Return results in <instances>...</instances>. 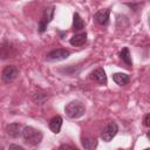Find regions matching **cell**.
I'll use <instances>...</instances> for the list:
<instances>
[{"mask_svg": "<svg viewBox=\"0 0 150 150\" xmlns=\"http://www.w3.org/2000/svg\"><path fill=\"white\" fill-rule=\"evenodd\" d=\"M21 136L23 137V139H25L26 143H28L29 145H33V146L39 145L41 143L42 138H43V134H42L41 130L35 129V128L29 127V125L22 128Z\"/></svg>", "mask_w": 150, "mask_h": 150, "instance_id": "cell-1", "label": "cell"}, {"mask_svg": "<svg viewBox=\"0 0 150 150\" xmlns=\"http://www.w3.org/2000/svg\"><path fill=\"white\" fill-rule=\"evenodd\" d=\"M64 112L69 118L76 120L86 114V105L80 101H71L64 107Z\"/></svg>", "mask_w": 150, "mask_h": 150, "instance_id": "cell-2", "label": "cell"}, {"mask_svg": "<svg viewBox=\"0 0 150 150\" xmlns=\"http://www.w3.org/2000/svg\"><path fill=\"white\" fill-rule=\"evenodd\" d=\"M117 132H118V125H117L116 122L111 121V122H109V123L103 128V130L101 131L100 137H101V139H103L104 142H110V141L116 136Z\"/></svg>", "mask_w": 150, "mask_h": 150, "instance_id": "cell-3", "label": "cell"}, {"mask_svg": "<svg viewBox=\"0 0 150 150\" xmlns=\"http://www.w3.org/2000/svg\"><path fill=\"white\" fill-rule=\"evenodd\" d=\"M54 12H55V7H54V6L47 7V8L45 9V13H43L42 18H41L40 21H39V32H40V33L46 32L47 26L49 25V22H50V21L53 20V18H54Z\"/></svg>", "mask_w": 150, "mask_h": 150, "instance_id": "cell-4", "label": "cell"}, {"mask_svg": "<svg viewBox=\"0 0 150 150\" xmlns=\"http://www.w3.org/2000/svg\"><path fill=\"white\" fill-rule=\"evenodd\" d=\"M70 55V52L63 48H59V49H54L52 52H49L46 56V61L48 62H57V61H62L68 59Z\"/></svg>", "mask_w": 150, "mask_h": 150, "instance_id": "cell-5", "label": "cell"}, {"mask_svg": "<svg viewBox=\"0 0 150 150\" xmlns=\"http://www.w3.org/2000/svg\"><path fill=\"white\" fill-rule=\"evenodd\" d=\"M18 75H19V69L15 66L13 64L6 66L1 71V80L5 83H11L18 77Z\"/></svg>", "mask_w": 150, "mask_h": 150, "instance_id": "cell-6", "label": "cell"}, {"mask_svg": "<svg viewBox=\"0 0 150 150\" xmlns=\"http://www.w3.org/2000/svg\"><path fill=\"white\" fill-rule=\"evenodd\" d=\"M15 55V48L12 43L8 41H4L0 45V60H7L11 57H14Z\"/></svg>", "mask_w": 150, "mask_h": 150, "instance_id": "cell-7", "label": "cell"}, {"mask_svg": "<svg viewBox=\"0 0 150 150\" xmlns=\"http://www.w3.org/2000/svg\"><path fill=\"white\" fill-rule=\"evenodd\" d=\"M109 15H110V8H104L97 11L94 15V19L98 25L107 26L109 23Z\"/></svg>", "mask_w": 150, "mask_h": 150, "instance_id": "cell-8", "label": "cell"}, {"mask_svg": "<svg viewBox=\"0 0 150 150\" xmlns=\"http://www.w3.org/2000/svg\"><path fill=\"white\" fill-rule=\"evenodd\" d=\"M22 128L20 123H9L6 127V134L12 138H18L22 134Z\"/></svg>", "mask_w": 150, "mask_h": 150, "instance_id": "cell-9", "label": "cell"}, {"mask_svg": "<svg viewBox=\"0 0 150 150\" xmlns=\"http://www.w3.org/2000/svg\"><path fill=\"white\" fill-rule=\"evenodd\" d=\"M93 81L100 83V84H107V75H105V71L103 68H97L95 70H93L90 73V76H89Z\"/></svg>", "mask_w": 150, "mask_h": 150, "instance_id": "cell-10", "label": "cell"}, {"mask_svg": "<svg viewBox=\"0 0 150 150\" xmlns=\"http://www.w3.org/2000/svg\"><path fill=\"white\" fill-rule=\"evenodd\" d=\"M70 45L71 46H75V47H81L83 46L86 42H87V33L83 32V33H79V34H75L70 38L69 40Z\"/></svg>", "mask_w": 150, "mask_h": 150, "instance_id": "cell-11", "label": "cell"}, {"mask_svg": "<svg viewBox=\"0 0 150 150\" xmlns=\"http://www.w3.org/2000/svg\"><path fill=\"white\" fill-rule=\"evenodd\" d=\"M62 122H63V120H62L61 116H59V115L54 116V117L49 121V129L52 130V132H54V134H59V132L61 131Z\"/></svg>", "mask_w": 150, "mask_h": 150, "instance_id": "cell-12", "label": "cell"}, {"mask_svg": "<svg viewBox=\"0 0 150 150\" xmlns=\"http://www.w3.org/2000/svg\"><path fill=\"white\" fill-rule=\"evenodd\" d=\"M112 80L118 86H125L130 81L129 75H127L124 73H115V74H112Z\"/></svg>", "mask_w": 150, "mask_h": 150, "instance_id": "cell-13", "label": "cell"}, {"mask_svg": "<svg viewBox=\"0 0 150 150\" xmlns=\"http://www.w3.org/2000/svg\"><path fill=\"white\" fill-rule=\"evenodd\" d=\"M120 57H121V60L125 63V66H127L128 68H131L132 61H131V55H130V52H129V48H128V47L122 48V50L120 52Z\"/></svg>", "mask_w": 150, "mask_h": 150, "instance_id": "cell-14", "label": "cell"}, {"mask_svg": "<svg viewBox=\"0 0 150 150\" xmlns=\"http://www.w3.org/2000/svg\"><path fill=\"white\" fill-rule=\"evenodd\" d=\"M82 146L87 150H93L97 146V139L94 137H84L82 138Z\"/></svg>", "mask_w": 150, "mask_h": 150, "instance_id": "cell-15", "label": "cell"}, {"mask_svg": "<svg viewBox=\"0 0 150 150\" xmlns=\"http://www.w3.org/2000/svg\"><path fill=\"white\" fill-rule=\"evenodd\" d=\"M84 28V21L81 19L79 13H74L73 16V29L74 30H82Z\"/></svg>", "mask_w": 150, "mask_h": 150, "instance_id": "cell-16", "label": "cell"}, {"mask_svg": "<svg viewBox=\"0 0 150 150\" xmlns=\"http://www.w3.org/2000/svg\"><path fill=\"white\" fill-rule=\"evenodd\" d=\"M48 98H49V96L47 94H45V93H36V94L33 95V101L36 104H40V105L43 104Z\"/></svg>", "mask_w": 150, "mask_h": 150, "instance_id": "cell-17", "label": "cell"}, {"mask_svg": "<svg viewBox=\"0 0 150 150\" xmlns=\"http://www.w3.org/2000/svg\"><path fill=\"white\" fill-rule=\"evenodd\" d=\"M143 124H144L145 127H149V125H150V114H145L144 120H143Z\"/></svg>", "mask_w": 150, "mask_h": 150, "instance_id": "cell-18", "label": "cell"}, {"mask_svg": "<svg viewBox=\"0 0 150 150\" xmlns=\"http://www.w3.org/2000/svg\"><path fill=\"white\" fill-rule=\"evenodd\" d=\"M60 149H71V150H76L75 146H71V145H68V144H62L60 146Z\"/></svg>", "mask_w": 150, "mask_h": 150, "instance_id": "cell-19", "label": "cell"}, {"mask_svg": "<svg viewBox=\"0 0 150 150\" xmlns=\"http://www.w3.org/2000/svg\"><path fill=\"white\" fill-rule=\"evenodd\" d=\"M9 149H19V150H23V146L18 145V144H11V145H9Z\"/></svg>", "mask_w": 150, "mask_h": 150, "instance_id": "cell-20", "label": "cell"}]
</instances>
